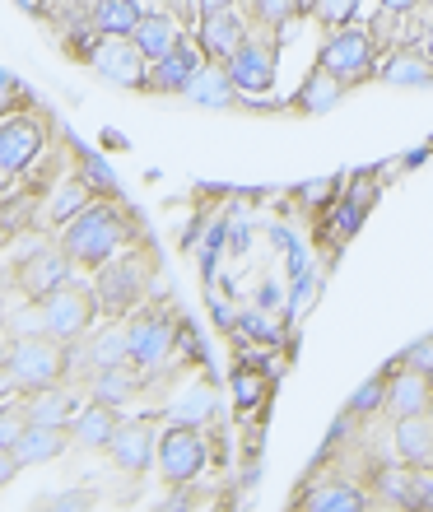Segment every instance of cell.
<instances>
[{
  "label": "cell",
  "mask_w": 433,
  "mask_h": 512,
  "mask_svg": "<svg viewBox=\"0 0 433 512\" xmlns=\"http://www.w3.org/2000/svg\"><path fill=\"white\" fill-rule=\"evenodd\" d=\"M117 238H122V229H117V219H112L108 210H84L80 224L70 229V256H80V261L98 266V261H108L112 256Z\"/></svg>",
  "instance_id": "1"
},
{
  "label": "cell",
  "mask_w": 433,
  "mask_h": 512,
  "mask_svg": "<svg viewBox=\"0 0 433 512\" xmlns=\"http://www.w3.org/2000/svg\"><path fill=\"white\" fill-rule=\"evenodd\" d=\"M10 373L19 382H28V387H52V382L61 378V350L38 336L19 340L10 350Z\"/></svg>",
  "instance_id": "2"
},
{
  "label": "cell",
  "mask_w": 433,
  "mask_h": 512,
  "mask_svg": "<svg viewBox=\"0 0 433 512\" xmlns=\"http://www.w3.org/2000/svg\"><path fill=\"white\" fill-rule=\"evenodd\" d=\"M89 322V294L80 289H52L42 294V331L52 336H80Z\"/></svg>",
  "instance_id": "3"
},
{
  "label": "cell",
  "mask_w": 433,
  "mask_h": 512,
  "mask_svg": "<svg viewBox=\"0 0 433 512\" xmlns=\"http://www.w3.org/2000/svg\"><path fill=\"white\" fill-rule=\"evenodd\" d=\"M159 466H163V480H191L205 466V443L187 424H177L159 447Z\"/></svg>",
  "instance_id": "4"
},
{
  "label": "cell",
  "mask_w": 433,
  "mask_h": 512,
  "mask_svg": "<svg viewBox=\"0 0 433 512\" xmlns=\"http://www.w3.org/2000/svg\"><path fill=\"white\" fill-rule=\"evenodd\" d=\"M94 70L112 84H140L145 56H140L136 42H103V47H94Z\"/></svg>",
  "instance_id": "5"
},
{
  "label": "cell",
  "mask_w": 433,
  "mask_h": 512,
  "mask_svg": "<svg viewBox=\"0 0 433 512\" xmlns=\"http://www.w3.org/2000/svg\"><path fill=\"white\" fill-rule=\"evenodd\" d=\"M38 145H42V135L28 117L5 122L0 126V173H19V168H28L33 154H38Z\"/></svg>",
  "instance_id": "6"
},
{
  "label": "cell",
  "mask_w": 433,
  "mask_h": 512,
  "mask_svg": "<svg viewBox=\"0 0 433 512\" xmlns=\"http://www.w3.org/2000/svg\"><path fill=\"white\" fill-rule=\"evenodd\" d=\"M126 350H131L136 364L154 368L168 359V350H173V331H168V322H159V317H145V322H136L126 331Z\"/></svg>",
  "instance_id": "7"
},
{
  "label": "cell",
  "mask_w": 433,
  "mask_h": 512,
  "mask_svg": "<svg viewBox=\"0 0 433 512\" xmlns=\"http://www.w3.org/2000/svg\"><path fill=\"white\" fill-rule=\"evenodd\" d=\"M368 52H373V42H368L364 33H340L322 52V66L331 70V75H340V80H350V75H364L368 70Z\"/></svg>",
  "instance_id": "8"
},
{
  "label": "cell",
  "mask_w": 433,
  "mask_h": 512,
  "mask_svg": "<svg viewBox=\"0 0 433 512\" xmlns=\"http://www.w3.org/2000/svg\"><path fill=\"white\" fill-rule=\"evenodd\" d=\"M10 452L19 466H38V461L66 452V438H61V429H52V424H24V433L14 438Z\"/></svg>",
  "instance_id": "9"
},
{
  "label": "cell",
  "mask_w": 433,
  "mask_h": 512,
  "mask_svg": "<svg viewBox=\"0 0 433 512\" xmlns=\"http://www.w3.org/2000/svg\"><path fill=\"white\" fill-rule=\"evenodd\" d=\"M112 461L122 471H145L149 466V452H154V438H149L145 424H126V429H112Z\"/></svg>",
  "instance_id": "10"
},
{
  "label": "cell",
  "mask_w": 433,
  "mask_h": 512,
  "mask_svg": "<svg viewBox=\"0 0 433 512\" xmlns=\"http://www.w3.org/2000/svg\"><path fill=\"white\" fill-rule=\"evenodd\" d=\"M229 84L247 89V94H257V89H271V56L257 52V47H238V52H233Z\"/></svg>",
  "instance_id": "11"
},
{
  "label": "cell",
  "mask_w": 433,
  "mask_h": 512,
  "mask_svg": "<svg viewBox=\"0 0 433 512\" xmlns=\"http://www.w3.org/2000/svg\"><path fill=\"white\" fill-rule=\"evenodd\" d=\"M136 33V47H140V56H168L177 47V28H173V19L168 14H140V24L131 28Z\"/></svg>",
  "instance_id": "12"
},
{
  "label": "cell",
  "mask_w": 433,
  "mask_h": 512,
  "mask_svg": "<svg viewBox=\"0 0 433 512\" xmlns=\"http://www.w3.org/2000/svg\"><path fill=\"white\" fill-rule=\"evenodd\" d=\"M396 447L410 466H424L429 461V447H433V429H429V415H401V429H396Z\"/></svg>",
  "instance_id": "13"
},
{
  "label": "cell",
  "mask_w": 433,
  "mask_h": 512,
  "mask_svg": "<svg viewBox=\"0 0 433 512\" xmlns=\"http://www.w3.org/2000/svg\"><path fill=\"white\" fill-rule=\"evenodd\" d=\"M182 89H187L191 103H205V108H224V103L233 98L229 75H219V70H191Z\"/></svg>",
  "instance_id": "14"
},
{
  "label": "cell",
  "mask_w": 433,
  "mask_h": 512,
  "mask_svg": "<svg viewBox=\"0 0 433 512\" xmlns=\"http://www.w3.org/2000/svg\"><path fill=\"white\" fill-rule=\"evenodd\" d=\"M201 42L215 56H233L238 52V42H243V24H238L229 10H215L210 19H205V28H201Z\"/></svg>",
  "instance_id": "15"
},
{
  "label": "cell",
  "mask_w": 433,
  "mask_h": 512,
  "mask_svg": "<svg viewBox=\"0 0 433 512\" xmlns=\"http://www.w3.org/2000/svg\"><path fill=\"white\" fill-rule=\"evenodd\" d=\"M66 256H56V252H42V256H33V261H28V270H24V289L28 294H52L56 284L66 280Z\"/></svg>",
  "instance_id": "16"
},
{
  "label": "cell",
  "mask_w": 433,
  "mask_h": 512,
  "mask_svg": "<svg viewBox=\"0 0 433 512\" xmlns=\"http://www.w3.org/2000/svg\"><path fill=\"white\" fill-rule=\"evenodd\" d=\"M98 294H103L108 312L131 308V298H136V266H108L103 280H98Z\"/></svg>",
  "instance_id": "17"
},
{
  "label": "cell",
  "mask_w": 433,
  "mask_h": 512,
  "mask_svg": "<svg viewBox=\"0 0 433 512\" xmlns=\"http://www.w3.org/2000/svg\"><path fill=\"white\" fill-rule=\"evenodd\" d=\"M70 415H75V401H70L66 391H52V387H38V401L28 405V424H52V429H61Z\"/></svg>",
  "instance_id": "18"
},
{
  "label": "cell",
  "mask_w": 433,
  "mask_h": 512,
  "mask_svg": "<svg viewBox=\"0 0 433 512\" xmlns=\"http://www.w3.org/2000/svg\"><path fill=\"white\" fill-rule=\"evenodd\" d=\"M70 419H75V438H80L84 447H103L112 438V429H117L108 405H89L84 415H70Z\"/></svg>",
  "instance_id": "19"
},
{
  "label": "cell",
  "mask_w": 433,
  "mask_h": 512,
  "mask_svg": "<svg viewBox=\"0 0 433 512\" xmlns=\"http://www.w3.org/2000/svg\"><path fill=\"white\" fill-rule=\"evenodd\" d=\"M215 415V396H210V387H196L187 396V401H177V405H168V419L173 424H205V419Z\"/></svg>",
  "instance_id": "20"
},
{
  "label": "cell",
  "mask_w": 433,
  "mask_h": 512,
  "mask_svg": "<svg viewBox=\"0 0 433 512\" xmlns=\"http://www.w3.org/2000/svg\"><path fill=\"white\" fill-rule=\"evenodd\" d=\"M424 401H429V387H424L420 373H406V378H396V387H392L396 415H420Z\"/></svg>",
  "instance_id": "21"
},
{
  "label": "cell",
  "mask_w": 433,
  "mask_h": 512,
  "mask_svg": "<svg viewBox=\"0 0 433 512\" xmlns=\"http://www.w3.org/2000/svg\"><path fill=\"white\" fill-rule=\"evenodd\" d=\"M98 24L108 28V33H131L140 24V5L136 0H103L98 5Z\"/></svg>",
  "instance_id": "22"
},
{
  "label": "cell",
  "mask_w": 433,
  "mask_h": 512,
  "mask_svg": "<svg viewBox=\"0 0 433 512\" xmlns=\"http://www.w3.org/2000/svg\"><path fill=\"white\" fill-rule=\"evenodd\" d=\"M89 359H94L98 368H117L131 359V350H126V331H103V336L89 345Z\"/></svg>",
  "instance_id": "23"
},
{
  "label": "cell",
  "mask_w": 433,
  "mask_h": 512,
  "mask_svg": "<svg viewBox=\"0 0 433 512\" xmlns=\"http://www.w3.org/2000/svg\"><path fill=\"white\" fill-rule=\"evenodd\" d=\"M308 508H322V512H354V508H364V494L350 485H326L322 494H312Z\"/></svg>",
  "instance_id": "24"
},
{
  "label": "cell",
  "mask_w": 433,
  "mask_h": 512,
  "mask_svg": "<svg viewBox=\"0 0 433 512\" xmlns=\"http://www.w3.org/2000/svg\"><path fill=\"white\" fill-rule=\"evenodd\" d=\"M336 98H340V84L331 80V75H312V80L303 84V94H298V103H303L308 112H326L331 103H336Z\"/></svg>",
  "instance_id": "25"
},
{
  "label": "cell",
  "mask_w": 433,
  "mask_h": 512,
  "mask_svg": "<svg viewBox=\"0 0 433 512\" xmlns=\"http://www.w3.org/2000/svg\"><path fill=\"white\" fill-rule=\"evenodd\" d=\"M131 396V378L122 373V364L117 368H103V378H94V401L98 405H117Z\"/></svg>",
  "instance_id": "26"
},
{
  "label": "cell",
  "mask_w": 433,
  "mask_h": 512,
  "mask_svg": "<svg viewBox=\"0 0 433 512\" xmlns=\"http://www.w3.org/2000/svg\"><path fill=\"white\" fill-rule=\"evenodd\" d=\"M191 70H196V66H191V56H187V52H177V47H173L168 56H159V75H154V80H159L163 89H182Z\"/></svg>",
  "instance_id": "27"
},
{
  "label": "cell",
  "mask_w": 433,
  "mask_h": 512,
  "mask_svg": "<svg viewBox=\"0 0 433 512\" xmlns=\"http://www.w3.org/2000/svg\"><path fill=\"white\" fill-rule=\"evenodd\" d=\"M382 75L396 84H429V66H424L420 56H396V61H387Z\"/></svg>",
  "instance_id": "28"
},
{
  "label": "cell",
  "mask_w": 433,
  "mask_h": 512,
  "mask_svg": "<svg viewBox=\"0 0 433 512\" xmlns=\"http://www.w3.org/2000/svg\"><path fill=\"white\" fill-rule=\"evenodd\" d=\"M84 196H89V191H84L80 182H70V187H61V196L52 201V219H70V215H75V210L84 205Z\"/></svg>",
  "instance_id": "29"
},
{
  "label": "cell",
  "mask_w": 433,
  "mask_h": 512,
  "mask_svg": "<svg viewBox=\"0 0 433 512\" xmlns=\"http://www.w3.org/2000/svg\"><path fill=\"white\" fill-rule=\"evenodd\" d=\"M24 424H28L24 415H14V410H5V415H0V447H14V438L24 433Z\"/></svg>",
  "instance_id": "30"
},
{
  "label": "cell",
  "mask_w": 433,
  "mask_h": 512,
  "mask_svg": "<svg viewBox=\"0 0 433 512\" xmlns=\"http://www.w3.org/2000/svg\"><path fill=\"white\" fill-rule=\"evenodd\" d=\"M382 401V378H373V382H368V387L364 391H359V396H354V401H350V410H373V405H378Z\"/></svg>",
  "instance_id": "31"
},
{
  "label": "cell",
  "mask_w": 433,
  "mask_h": 512,
  "mask_svg": "<svg viewBox=\"0 0 433 512\" xmlns=\"http://www.w3.org/2000/svg\"><path fill=\"white\" fill-rule=\"evenodd\" d=\"M354 5L359 0H322V19H331V24H340V19H350Z\"/></svg>",
  "instance_id": "32"
},
{
  "label": "cell",
  "mask_w": 433,
  "mask_h": 512,
  "mask_svg": "<svg viewBox=\"0 0 433 512\" xmlns=\"http://www.w3.org/2000/svg\"><path fill=\"white\" fill-rule=\"evenodd\" d=\"M14 331H24V336H42V308H28L14 317Z\"/></svg>",
  "instance_id": "33"
},
{
  "label": "cell",
  "mask_w": 433,
  "mask_h": 512,
  "mask_svg": "<svg viewBox=\"0 0 433 512\" xmlns=\"http://www.w3.org/2000/svg\"><path fill=\"white\" fill-rule=\"evenodd\" d=\"M233 391H238V401H243V405H252V401H257V396H261V382L252 378V373H243V378H238V387H233Z\"/></svg>",
  "instance_id": "34"
},
{
  "label": "cell",
  "mask_w": 433,
  "mask_h": 512,
  "mask_svg": "<svg viewBox=\"0 0 433 512\" xmlns=\"http://www.w3.org/2000/svg\"><path fill=\"white\" fill-rule=\"evenodd\" d=\"M410 364H415V373H424V368H433V350H429V340H420V345L410 350Z\"/></svg>",
  "instance_id": "35"
},
{
  "label": "cell",
  "mask_w": 433,
  "mask_h": 512,
  "mask_svg": "<svg viewBox=\"0 0 433 512\" xmlns=\"http://www.w3.org/2000/svg\"><path fill=\"white\" fill-rule=\"evenodd\" d=\"M289 10H294V0H261V14H266V19H285Z\"/></svg>",
  "instance_id": "36"
},
{
  "label": "cell",
  "mask_w": 433,
  "mask_h": 512,
  "mask_svg": "<svg viewBox=\"0 0 433 512\" xmlns=\"http://www.w3.org/2000/svg\"><path fill=\"white\" fill-rule=\"evenodd\" d=\"M84 173L94 177L98 187H112V173H108V168H103V163H98V159H89V163H84Z\"/></svg>",
  "instance_id": "37"
},
{
  "label": "cell",
  "mask_w": 433,
  "mask_h": 512,
  "mask_svg": "<svg viewBox=\"0 0 433 512\" xmlns=\"http://www.w3.org/2000/svg\"><path fill=\"white\" fill-rule=\"evenodd\" d=\"M14 471H19V461H14V452H10V447H0V485H5V480H10Z\"/></svg>",
  "instance_id": "38"
},
{
  "label": "cell",
  "mask_w": 433,
  "mask_h": 512,
  "mask_svg": "<svg viewBox=\"0 0 433 512\" xmlns=\"http://www.w3.org/2000/svg\"><path fill=\"white\" fill-rule=\"evenodd\" d=\"M243 326H247V331H252V336H266V340L275 336V326H271V322H261V317H247Z\"/></svg>",
  "instance_id": "39"
},
{
  "label": "cell",
  "mask_w": 433,
  "mask_h": 512,
  "mask_svg": "<svg viewBox=\"0 0 433 512\" xmlns=\"http://www.w3.org/2000/svg\"><path fill=\"white\" fill-rule=\"evenodd\" d=\"M94 494H66V499H56V508H89Z\"/></svg>",
  "instance_id": "40"
},
{
  "label": "cell",
  "mask_w": 433,
  "mask_h": 512,
  "mask_svg": "<svg viewBox=\"0 0 433 512\" xmlns=\"http://www.w3.org/2000/svg\"><path fill=\"white\" fill-rule=\"evenodd\" d=\"M14 387H19V378H14L10 368H0V396H10Z\"/></svg>",
  "instance_id": "41"
},
{
  "label": "cell",
  "mask_w": 433,
  "mask_h": 512,
  "mask_svg": "<svg viewBox=\"0 0 433 512\" xmlns=\"http://www.w3.org/2000/svg\"><path fill=\"white\" fill-rule=\"evenodd\" d=\"M224 5H229V0H201V10H205V14H215V10H224Z\"/></svg>",
  "instance_id": "42"
},
{
  "label": "cell",
  "mask_w": 433,
  "mask_h": 512,
  "mask_svg": "<svg viewBox=\"0 0 433 512\" xmlns=\"http://www.w3.org/2000/svg\"><path fill=\"white\" fill-rule=\"evenodd\" d=\"M382 5H387V10H410L415 0H382Z\"/></svg>",
  "instance_id": "43"
},
{
  "label": "cell",
  "mask_w": 433,
  "mask_h": 512,
  "mask_svg": "<svg viewBox=\"0 0 433 512\" xmlns=\"http://www.w3.org/2000/svg\"><path fill=\"white\" fill-rule=\"evenodd\" d=\"M5 94H10V80L0 75V108H5Z\"/></svg>",
  "instance_id": "44"
},
{
  "label": "cell",
  "mask_w": 433,
  "mask_h": 512,
  "mask_svg": "<svg viewBox=\"0 0 433 512\" xmlns=\"http://www.w3.org/2000/svg\"><path fill=\"white\" fill-rule=\"evenodd\" d=\"M298 5H312V0H298Z\"/></svg>",
  "instance_id": "45"
}]
</instances>
